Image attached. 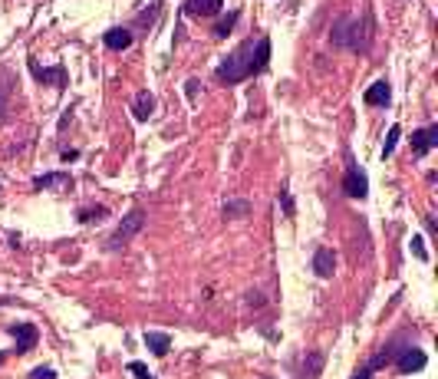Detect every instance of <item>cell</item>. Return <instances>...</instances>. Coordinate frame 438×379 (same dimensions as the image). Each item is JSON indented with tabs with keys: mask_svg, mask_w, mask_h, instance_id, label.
Listing matches in <instances>:
<instances>
[{
	"mask_svg": "<svg viewBox=\"0 0 438 379\" xmlns=\"http://www.w3.org/2000/svg\"><path fill=\"white\" fill-rule=\"evenodd\" d=\"M369 33H373L369 17L339 20L336 30H333V43H339V47H350V50H369Z\"/></svg>",
	"mask_w": 438,
	"mask_h": 379,
	"instance_id": "obj_2",
	"label": "cell"
},
{
	"mask_svg": "<svg viewBox=\"0 0 438 379\" xmlns=\"http://www.w3.org/2000/svg\"><path fill=\"white\" fill-rule=\"evenodd\" d=\"M142 225H145V211H142V208H132V211H129V218H125L122 225L115 227V234L109 238V251H122L125 244H129V241H132L138 231H142Z\"/></svg>",
	"mask_w": 438,
	"mask_h": 379,
	"instance_id": "obj_3",
	"label": "cell"
},
{
	"mask_svg": "<svg viewBox=\"0 0 438 379\" xmlns=\"http://www.w3.org/2000/svg\"><path fill=\"white\" fill-rule=\"evenodd\" d=\"M438 145V126H428V129H419L412 132V152L415 155H425Z\"/></svg>",
	"mask_w": 438,
	"mask_h": 379,
	"instance_id": "obj_9",
	"label": "cell"
},
{
	"mask_svg": "<svg viewBox=\"0 0 438 379\" xmlns=\"http://www.w3.org/2000/svg\"><path fill=\"white\" fill-rule=\"evenodd\" d=\"M234 24H238V10H231L225 20H218V24H214V37H227V33L234 30Z\"/></svg>",
	"mask_w": 438,
	"mask_h": 379,
	"instance_id": "obj_16",
	"label": "cell"
},
{
	"mask_svg": "<svg viewBox=\"0 0 438 379\" xmlns=\"http://www.w3.org/2000/svg\"><path fill=\"white\" fill-rule=\"evenodd\" d=\"M142 340H145V346H149V353H155V356H165L168 350H172V337H168V333H155V330H149Z\"/></svg>",
	"mask_w": 438,
	"mask_h": 379,
	"instance_id": "obj_14",
	"label": "cell"
},
{
	"mask_svg": "<svg viewBox=\"0 0 438 379\" xmlns=\"http://www.w3.org/2000/svg\"><path fill=\"white\" fill-rule=\"evenodd\" d=\"M369 376H373V373H369V369L363 366V369H359V373H356V376H352V379H369Z\"/></svg>",
	"mask_w": 438,
	"mask_h": 379,
	"instance_id": "obj_25",
	"label": "cell"
},
{
	"mask_svg": "<svg viewBox=\"0 0 438 379\" xmlns=\"http://www.w3.org/2000/svg\"><path fill=\"white\" fill-rule=\"evenodd\" d=\"M333 271H336V254L330 251V248H316L313 251V274L316 277H333Z\"/></svg>",
	"mask_w": 438,
	"mask_h": 379,
	"instance_id": "obj_7",
	"label": "cell"
},
{
	"mask_svg": "<svg viewBox=\"0 0 438 379\" xmlns=\"http://www.w3.org/2000/svg\"><path fill=\"white\" fill-rule=\"evenodd\" d=\"M0 191H3V188H0Z\"/></svg>",
	"mask_w": 438,
	"mask_h": 379,
	"instance_id": "obj_27",
	"label": "cell"
},
{
	"mask_svg": "<svg viewBox=\"0 0 438 379\" xmlns=\"http://www.w3.org/2000/svg\"><path fill=\"white\" fill-rule=\"evenodd\" d=\"M399 136H402V129H399V126H392V129H389L386 145H382V159H389V155L396 152V142H399Z\"/></svg>",
	"mask_w": 438,
	"mask_h": 379,
	"instance_id": "obj_18",
	"label": "cell"
},
{
	"mask_svg": "<svg viewBox=\"0 0 438 379\" xmlns=\"http://www.w3.org/2000/svg\"><path fill=\"white\" fill-rule=\"evenodd\" d=\"M320 369H323V353H310V363H307V379L320 376Z\"/></svg>",
	"mask_w": 438,
	"mask_h": 379,
	"instance_id": "obj_20",
	"label": "cell"
},
{
	"mask_svg": "<svg viewBox=\"0 0 438 379\" xmlns=\"http://www.w3.org/2000/svg\"><path fill=\"white\" fill-rule=\"evenodd\" d=\"M428 356L419 350V346H405L402 353H396V369H399L402 376H409V373H419V369H425Z\"/></svg>",
	"mask_w": 438,
	"mask_h": 379,
	"instance_id": "obj_5",
	"label": "cell"
},
{
	"mask_svg": "<svg viewBox=\"0 0 438 379\" xmlns=\"http://www.w3.org/2000/svg\"><path fill=\"white\" fill-rule=\"evenodd\" d=\"M366 102H369V106H389V102H392V86H389L386 79L373 83V86L366 89Z\"/></svg>",
	"mask_w": 438,
	"mask_h": 379,
	"instance_id": "obj_12",
	"label": "cell"
},
{
	"mask_svg": "<svg viewBox=\"0 0 438 379\" xmlns=\"http://www.w3.org/2000/svg\"><path fill=\"white\" fill-rule=\"evenodd\" d=\"M102 43H106L109 50H129V47H132V30H125V26H113V30H106Z\"/></svg>",
	"mask_w": 438,
	"mask_h": 379,
	"instance_id": "obj_11",
	"label": "cell"
},
{
	"mask_svg": "<svg viewBox=\"0 0 438 379\" xmlns=\"http://www.w3.org/2000/svg\"><path fill=\"white\" fill-rule=\"evenodd\" d=\"M33 188H73V178L70 172H53V175L33 178Z\"/></svg>",
	"mask_w": 438,
	"mask_h": 379,
	"instance_id": "obj_13",
	"label": "cell"
},
{
	"mask_svg": "<svg viewBox=\"0 0 438 379\" xmlns=\"http://www.w3.org/2000/svg\"><path fill=\"white\" fill-rule=\"evenodd\" d=\"M30 73H33V79L37 83H53V86H66V70L63 66H53V70H47V66H40L30 60Z\"/></svg>",
	"mask_w": 438,
	"mask_h": 379,
	"instance_id": "obj_8",
	"label": "cell"
},
{
	"mask_svg": "<svg viewBox=\"0 0 438 379\" xmlns=\"http://www.w3.org/2000/svg\"><path fill=\"white\" fill-rule=\"evenodd\" d=\"M129 373H132V376H138V379H155L149 373V366H145V363H129Z\"/></svg>",
	"mask_w": 438,
	"mask_h": 379,
	"instance_id": "obj_22",
	"label": "cell"
},
{
	"mask_svg": "<svg viewBox=\"0 0 438 379\" xmlns=\"http://www.w3.org/2000/svg\"><path fill=\"white\" fill-rule=\"evenodd\" d=\"M152 109H155V96L152 92H138L136 102H132V115H136L138 122H145L152 115Z\"/></svg>",
	"mask_w": 438,
	"mask_h": 379,
	"instance_id": "obj_15",
	"label": "cell"
},
{
	"mask_svg": "<svg viewBox=\"0 0 438 379\" xmlns=\"http://www.w3.org/2000/svg\"><path fill=\"white\" fill-rule=\"evenodd\" d=\"M109 215V211H106V208H102V204H96V208H83V211H79V221H83V225H92V221H96V218H106Z\"/></svg>",
	"mask_w": 438,
	"mask_h": 379,
	"instance_id": "obj_17",
	"label": "cell"
},
{
	"mask_svg": "<svg viewBox=\"0 0 438 379\" xmlns=\"http://www.w3.org/2000/svg\"><path fill=\"white\" fill-rule=\"evenodd\" d=\"M280 204H284V211H287V215H293V202H290L287 191H280Z\"/></svg>",
	"mask_w": 438,
	"mask_h": 379,
	"instance_id": "obj_24",
	"label": "cell"
},
{
	"mask_svg": "<svg viewBox=\"0 0 438 379\" xmlns=\"http://www.w3.org/2000/svg\"><path fill=\"white\" fill-rule=\"evenodd\" d=\"M30 379H56V373H53L50 366H40V369H33V373H30Z\"/></svg>",
	"mask_w": 438,
	"mask_h": 379,
	"instance_id": "obj_23",
	"label": "cell"
},
{
	"mask_svg": "<svg viewBox=\"0 0 438 379\" xmlns=\"http://www.w3.org/2000/svg\"><path fill=\"white\" fill-rule=\"evenodd\" d=\"M221 7H225V0H188L185 3V10L191 17H218Z\"/></svg>",
	"mask_w": 438,
	"mask_h": 379,
	"instance_id": "obj_10",
	"label": "cell"
},
{
	"mask_svg": "<svg viewBox=\"0 0 438 379\" xmlns=\"http://www.w3.org/2000/svg\"><path fill=\"white\" fill-rule=\"evenodd\" d=\"M409 248H412V254L419 257V261H428V251H425V238L422 234H415L412 241H409Z\"/></svg>",
	"mask_w": 438,
	"mask_h": 379,
	"instance_id": "obj_19",
	"label": "cell"
},
{
	"mask_svg": "<svg viewBox=\"0 0 438 379\" xmlns=\"http://www.w3.org/2000/svg\"><path fill=\"white\" fill-rule=\"evenodd\" d=\"M7 333L17 340V353H30L40 340V330L33 323H13V327H7Z\"/></svg>",
	"mask_w": 438,
	"mask_h": 379,
	"instance_id": "obj_6",
	"label": "cell"
},
{
	"mask_svg": "<svg viewBox=\"0 0 438 379\" xmlns=\"http://www.w3.org/2000/svg\"><path fill=\"white\" fill-rule=\"evenodd\" d=\"M248 211H250V204H248V202H234V204H227V208H225V215H227V218L248 215Z\"/></svg>",
	"mask_w": 438,
	"mask_h": 379,
	"instance_id": "obj_21",
	"label": "cell"
},
{
	"mask_svg": "<svg viewBox=\"0 0 438 379\" xmlns=\"http://www.w3.org/2000/svg\"><path fill=\"white\" fill-rule=\"evenodd\" d=\"M3 360H7V353H0V363H3Z\"/></svg>",
	"mask_w": 438,
	"mask_h": 379,
	"instance_id": "obj_26",
	"label": "cell"
},
{
	"mask_svg": "<svg viewBox=\"0 0 438 379\" xmlns=\"http://www.w3.org/2000/svg\"><path fill=\"white\" fill-rule=\"evenodd\" d=\"M267 66H270V40L267 37L248 40V43H241L238 50L218 66V83L234 86V83H244L250 76L267 73Z\"/></svg>",
	"mask_w": 438,
	"mask_h": 379,
	"instance_id": "obj_1",
	"label": "cell"
},
{
	"mask_svg": "<svg viewBox=\"0 0 438 379\" xmlns=\"http://www.w3.org/2000/svg\"><path fill=\"white\" fill-rule=\"evenodd\" d=\"M343 191L350 195V198H366L369 195V178L359 165H350L346 168V175H343Z\"/></svg>",
	"mask_w": 438,
	"mask_h": 379,
	"instance_id": "obj_4",
	"label": "cell"
}]
</instances>
